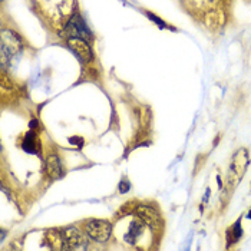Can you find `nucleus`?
I'll use <instances>...</instances> for the list:
<instances>
[{
    "label": "nucleus",
    "instance_id": "1",
    "mask_svg": "<svg viewBox=\"0 0 251 251\" xmlns=\"http://www.w3.org/2000/svg\"><path fill=\"white\" fill-rule=\"evenodd\" d=\"M250 165V155L246 148H238L231 157L228 172H227V188H234L244 177L247 168Z\"/></svg>",
    "mask_w": 251,
    "mask_h": 251
},
{
    "label": "nucleus",
    "instance_id": "2",
    "mask_svg": "<svg viewBox=\"0 0 251 251\" xmlns=\"http://www.w3.org/2000/svg\"><path fill=\"white\" fill-rule=\"evenodd\" d=\"M84 231L91 240L105 243L112 234V224L106 220H89L85 223Z\"/></svg>",
    "mask_w": 251,
    "mask_h": 251
},
{
    "label": "nucleus",
    "instance_id": "3",
    "mask_svg": "<svg viewBox=\"0 0 251 251\" xmlns=\"http://www.w3.org/2000/svg\"><path fill=\"white\" fill-rule=\"evenodd\" d=\"M23 47L22 39L12 30H3L1 33V66L4 69L6 61L19 53Z\"/></svg>",
    "mask_w": 251,
    "mask_h": 251
},
{
    "label": "nucleus",
    "instance_id": "4",
    "mask_svg": "<svg viewBox=\"0 0 251 251\" xmlns=\"http://www.w3.org/2000/svg\"><path fill=\"white\" fill-rule=\"evenodd\" d=\"M148 228L149 227L139 217H137V215L131 217V221L126 226V231H124V234H122L124 243H126V244H137Z\"/></svg>",
    "mask_w": 251,
    "mask_h": 251
},
{
    "label": "nucleus",
    "instance_id": "5",
    "mask_svg": "<svg viewBox=\"0 0 251 251\" xmlns=\"http://www.w3.org/2000/svg\"><path fill=\"white\" fill-rule=\"evenodd\" d=\"M62 36H68V39L69 38H84V39H86V38H91L92 35L88 30L82 18L79 15H73L70 18V21L68 22L65 30L62 32Z\"/></svg>",
    "mask_w": 251,
    "mask_h": 251
},
{
    "label": "nucleus",
    "instance_id": "6",
    "mask_svg": "<svg viewBox=\"0 0 251 251\" xmlns=\"http://www.w3.org/2000/svg\"><path fill=\"white\" fill-rule=\"evenodd\" d=\"M134 215L139 217L151 230H158L161 226V215L158 214V211L149 205H137L134 209Z\"/></svg>",
    "mask_w": 251,
    "mask_h": 251
},
{
    "label": "nucleus",
    "instance_id": "7",
    "mask_svg": "<svg viewBox=\"0 0 251 251\" xmlns=\"http://www.w3.org/2000/svg\"><path fill=\"white\" fill-rule=\"evenodd\" d=\"M68 46L82 62H91L93 59L92 49H91L89 43L86 42V39H84V38H69L68 39Z\"/></svg>",
    "mask_w": 251,
    "mask_h": 251
},
{
    "label": "nucleus",
    "instance_id": "8",
    "mask_svg": "<svg viewBox=\"0 0 251 251\" xmlns=\"http://www.w3.org/2000/svg\"><path fill=\"white\" fill-rule=\"evenodd\" d=\"M62 235L63 240H65V244H66V249H75V247H81L86 244L88 241V235L84 234L81 230L75 228V227H68V228H63Z\"/></svg>",
    "mask_w": 251,
    "mask_h": 251
},
{
    "label": "nucleus",
    "instance_id": "9",
    "mask_svg": "<svg viewBox=\"0 0 251 251\" xmlns=\"http://www.w3.org/2000/svg\"><path fill=\"white\" fill-rule=\"evenodd\" d=\"M46 174L50 180H59L63 177V165L56 154H50L46 158Z\"/></svg>",
    "mask_w": 251,
    "mask_h": 251
},
{
    "label": "nucleus",
    "instance_id": "10",
    "mask_svg": "<svg viewBox=\"0 0 251 251\" xmlns=\"http://www.w3.org/2000/svg\"><path fill=\"white\" fill-rule=\"evenodd\" d=\"M243 237V217H240L230 228H227L226 232V240H227V249H231L234 244H237Z\"/></svg>",
    "mask_w": 251,
    "mask_h": 251
},
{
    "label": "nucleus",
    "instance_id": "11",
    "mask_svg": "<svg viewBox=\"0 0 251 251\" xmlns=\"http://www.w3.org/2000/svg\"><path fill=\"white\" fill-rule=\"evenodd\" d=\"M45 243L53 249V250H68L66 249V244H65V240H63L62 231L58 230H47L45 234Z\"/></svg>",
    "mask_w": 251,
    "mask_h": 251
},
{
    "label": "nucleus",
    "instance_id": "12",
    "mask_svg": "<svg viewBox=\"0 0 251 251\" xmlns=\"http://www.w3.org/2000/svg\"><path fill=\"white\" fill-rule=\"evenodd\" d=\"M41 148L38 142V137L33 129H30L22 139V149L29 154H38V149Z\"/></svg>",
    "mask_w": 251,
    "mask_h": 251
},
{
    "label": "nucleus",
    "instance_id": "13",
    "mask_svg": "<svg viewBox=\"0 0 251 251\" xmlns=\"http://www.w3.org/2000/svg\"><path fill=\"white\" fill-rule=\"evenodd\" d=\"M145 15L148 16V19L149 21H152L160 29H169V30H175V27H172V26H169L167 22L162 21L161 18H158L157 15H154V13H151V12H145Z\"/></svg>",
    "mask_w": 251,
    "mask_h": 251
},
{
    "label": "nucleus",
    "instance_id": "14",
    "mask_svg": "<svg viewBox=\"0 0 251 251\" xmlns=\"http://www.w3.org/2000/svg\"><path fill=\"white\" fill-rule=\"evenodd\" d=\"M69 142L73 144V145H76L78 148L84 147V138H82V137H72V138L69 139Z\"/></svg>",
    "mask_w": 251,
    "mask_h": 251
},
{
    "label": "nucleus",
    "instance_id": "15",
    "mask_svg": "<svg viewBox=\"0 0 251 251\" xmlns=\"http://www.w3.org/2000/svg\"><path fill=\"white\" fill-rule=\"evenodd\" d=\"M129 188H131L129 181H128V180H122L121 184H119V192H121V194H125V192L129 191Z\"/></svg>",
    "mask_w": 251,
    "mask_h": 251
},
{
    "label": "nucleus",
    "instance_id": "16",
    "mask_svg": "<svg viewBox=\"0 0 251 251\" xmlns=\"http://www.w3.org/2000/svg\"><path fill=\"white\" fill-rule=\"evenodd\" d=\"M29 128L35 131V129L38 128V121H36V119H33V121H30V124H29Z\"/></svg>",
    "mask_w": 251,
    "mask_h": 251
},
{
    "label": "nucleus",
    "instance_id": "17",
    "mask_svg": "<svg viewBox=\"0 0 251 251\" xmlns=\"http://www.w3.org/2000/svg\"><path fill=\"white\" fill-rule=\"evenodd\" d=\"M4 237H6V231L4 230H1V241L4 240Z\"/></svg>",
    "mask_w": 251,
    "mask_h": 251
},
{
    "label": "nucleus",
    "instance_id": "18",
    "mask_svg": "<svg viewBox=\"0 0 251 251\" xmlns=\"http://www.w3.org/2000/svg\"><path fill=\"white\" fill-rule=\"evenodd\" d=\"M247 217H249V218H250V220H251V209H250V211H249V214H247Z\"/></svg>",
    "mask_w": 251,
    "mask_h": 251
},
{
    "label": "nucleus",
    "instance_id": "19",
    "mask_svg": "<svg viewBox=\"0 0 251 251\" xmlns=\"http://www.w3.org/2000/svg\"><path fill=\"white\" fill-rule=\"evenodd\" d=\"M209 3H215V1H217V0H208Z\"/></svg>",
    "mask_w": 251,
    "mask_h": 251
}]
</instances>
